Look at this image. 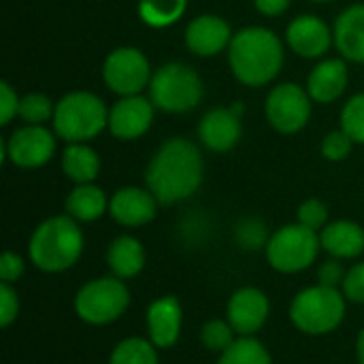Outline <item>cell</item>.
Instances as JSON below:
<instances>
[{
  "mask_svg": "<svg viewBox=\"0 0 364 364\" xmlns=\"http://www.w3.org/2000/svg\"><path fill=\"white\" fill-rule=\"evenodd\" d=\"M335 34L316 15H299L290 21L286 30V41L290 49L301 58H320L328 51Z\"/></svg>",
  "mask_w": 364,
  "mask_h": 364,
  "instance_id": "cell-17",
  "label": "cell"
},
{
  "mask_svg": "<svg viewBox=\"0 0 364 364\" xmlns=\"http://www.w3.org/2000/svg\"><path fill=\"white\" fill-rule=\"evenodd\" d=\"M241 109L239 107H218L205 113L198 124V139L211 151H230L241 139Z\"/></svg>",
  "mask_w": 364,
  "mask_h": 364,
  "instance_id": "cell-16",
  "label": "cell"
},
{
  "mask_svg": "<svg viewBox=\"0 0 364 364\" xmlns=\"http://www.w3.org/2000/svg\"><path fill=\"white\" fill-rule=\"evenodd\" d=\"M322 250L320 235L303 224H288L269 237L264 247L271 269L284 275H294L309 269Z\"/></svg>",
  "mask_w": 364,
  "mask_h": 364,
  "instance_id": "cell-8",
  "label": "cell"
},
{
  "mask_svg": "<svg viewBox=\"0 0 364 364\" xmlns=\"http://www.w3.org/2000/svg\"><path fill=\"white\" fill-rule=\"evenodd\" d=\"M109 126L105 102L92 92H70L55 102L53 130L68 143L92 141Z\"/></svg>",
  "mask_w": 364,
  "mask_h": 364,
  "instance_id": "cell-5",
  "label": "cell"
},
{
  "mask_svg": "<svg viewBox=\"0 0 364 364\" xmlns=\"http://www.w3.org/2000/svg\"><path fill=\"white\" fill-rule=\"evenodd\" d=\"M188 0H141L139 15L151 28H166L183 17Z\"/></svg>",
  "mask_w": 364,
  "mask_h": 364,
  "instance_id": "cell-25",
  "label": "cell"
},
{
  "mask_svg": "<svg viewBox=\"0 0 364 364\" xmlns=\"http://www.w3.org/2000/svg\"><path fill=\"white\" fill-rule=\"evenodd\" d=\"M346 273H348V271L343 269L341 260L331 258V260H326V262L320 264V269H318V284L328 286V288H339V290H341L343 279H346Z\"/></svg>",
  "mask_w": 364,
  "mask_h": 364,
  "instance_id": "cell-36",
  "label": "cell"
},
{
  "mask_svg": "<svg viewBox=\"0 0 364 364\" xmlns=\"http://www.w3.org/2000/svg\"><path fill=\"white\" fill-rule=\"evenodd\" d=\"M102 79L119 96H136L151 81V68L136 47L113 49L102 64Z\"/></svg>",
  "mask_w": 364,
  "mask_h": 364,
  "instance_id": "cell-9",
  "label": "cell"
},
{
  "mask_svg": "<svg viewBox=\"0 0 364 364\" xmlns=\"http://www.w3.org/2000/svg\"><path fill=\"white\" fill-rule=\"evenodd\" d=\"M341 292L346 294V299H348L350 303L364 305V262L354 264V267L346 273Z\"/></svg>",
  "mask_w": 364,
  "mask_h": 364,
  "instance_id": "cell-35",
  "label": "cell"
},
{
  "mask_svg": "<svg viewBox=\"0 0 364 364\" xmlns=\"http://www.w3.org/2000/svg\"><path fill=\"white\" fill-rule=\"evenodd\" d=\"M147 190L160 205H175L190 198L203 183V156L188 139L166 141L145 171Z\"/></svg>",
  "mask_w": 364,
  "mask_h": 364,
  "instance_id": "cell-1",
  "label": "cell"
},
{
  "mask_svg": "<svg viewBox=\"0 0 364 364\" xmlns=\"http://www.w3.org/2000/svg\"><path fill=\"white\" fill-rule=\"evenodd\" d=\"M228 62L241 83L260 87L279 75L284 66V45L269 28H243L228 45Z\"/></svg>",
  "mask_w": 364,
  "mask_h": 364,
  "instance_id": "cell-2",
  "label": "cell"
},
{
  "mask_svg": "<svg viewBox=\"0 0 364 364\" xmlns=\"http://www.w3.org/2000/svg\"><path fill=\"white\" fill-rule=\"evenodd\" d=\"M130 305V290L124 279L109 275L83 284L75 294V314L92 326H107L119 320Z\"/></svg>",
  "mask_w": 364,
  "mask_h": 364,
  "instance_id": "cell-7",
  "label": "cell"
},
{
  "mask_svg": "<svg viewBox=\"0 0 364 364\" xmlns=\"http://www.w3.org/2000/svg\"><path fill=\"white\" fill-rule=\"evenodd\" d=\"M271 303L269 296L260 288H239L228 305H226V320L237 331L239 337H254L269 320Z\"/></svg>",
  "mask_w": 364,
  "mask_h": 364,
  "instance_id": "cell-12",
  "label": "cell"
},
{
  "mask_svg": "<svg viewBox=\"0 0 364 364\" xmlns=\"http://www.w3.org/2000/svg\"><path fill=\"white\" fill-rule=\"evenodd\" d=\"M83 245L85 241L79 222L68 213L53 215L34 228L28 241V256L43 273H64L77 264Z\"/></svg>",
  "mask_w": 364,
  "mask_h": 364,
  "instance_id": "cell-3",
  "label": "cell"
},
{
  "mask_svg": "<svg viewBox=\"0 0 364 364\" xmlns=\"http://www.w3.org/2000/svg\"><path fill=\"white\" fill-rule=\"evenodd\" d=\"M203 98V81L200 75L183 64L168 62L162 64L149 81V100L154 107L166 113H186L198 107Z\"/></svg>",
  "mask_w": 364,
  "mask_h": 364,
  "instance_id": "cell-6",
  "label": "cell"
},
{
  "mask_svg": "<svg viewBox=\"0 0 364 364\" xmlns=\"http://www.w3.org/2000/svg\"><path fill=\"white\" fill-rule=\"evenodd\" d=\"M154 124V102L143 96H124L109 111V130L119 141L143 136Z\"/></svg>",
  "mask_w": 364,
  "mask_h": 364,
  "instance_id": "cell-13",
  "label": "cell"
},
{
  "mask_svg": "<svg viewBox=\"0 0 364 364\" xmlns=\"http://www.w3.org/2000/svg\"><path fill=\"white\" fill-rule=\"evenodd\" d=\"M147 339L158 350L173 348L181 337L183 307L177 296H160L147 307Z\"/></svg>",
  "mask_w": 364,
  "mask_h": 364,
  "instance_id": "cell-14",
  "label": "cell"
},
{
  "mask_svg": "<svg viewBox=\"0 0 364 364\" xmlns=\"http://www.w3.org/2000/svg\"><path fill=\"white\" fill-rule=\"evenodd\" d=\"M53 111L55 107L51 105V100L45 94H26L23 98H19V111L17 115L32 126H43L47 119H53Z\"/></svg>",
  "mask_w": 364,
  "mask_h": 364,
  "instance_id": "cell-29",
  "label": "cell"
},
{
  "mask_svg": "<svg viewBox=\"0 0 364 364\" xmlns=\"http://www.w3.org/2000/svg\"><path fill=\"white\" fill-rule=\"evenodd\" d=\"M55 151L53 134L43 126H23L2 143V158L19 168H38L51 160Z\"/></svg>",
  "mask_w": 364,
  "mask_h": 364,
  "instance_id": "cell-11",
  "label": "cell"
},
{
  "mask_svg": "<svg viewBox=\"0 0 364 364\" xmlns=\"http://www.w3.org/2000/svg\"><path fill=\"white\" fill-rule=\"evenodd\" d=\"M328 222V209L320 198H307L299 207V224L311 228V230H322Z\"/></svg>",
  "mask_w": 364,
  "mask_h": 364,
  "instance_id": "cell-32",
  "label": "cell"
},
{
  "mask_svg": "<svg viewBox=\"0 0 364 364\" xmlns=\"http://www.w3.org/2000/svg\"><path fill=\"white\" fill-rule=\"evenodd\" d=\"M254 4L262 15L275 17V15H282L290 6V0H254Z\"/></svg>",
  "mask_w": 364,
  "mask_h": 364,
  "instance_id": "cell-39",
  "label": "cell"
},
{
  "mask_svg": "<svg viewBox=\"0 0 364 364\" xmlns=\"http://www.w3.org/2000/svg\"><path fill=\"white\" fill-rule=\"evenodd\" d=\"M62 171L77 186L92 183L100 173V158L85 143H70L62 154Z\"/></svg>",
  "mask_w": 364,
  "mask_h": 364,
  "instance_id": "cell-24",
  "label": "cell"
},
{
  "mask_svg": "<svg viewBox=\"0 0 364 364\" xmlns=\"http://www.w3.org/2000/svg\"><path fill=\"white\" fill-rule=\"evenodd\" d=\"M235 237H237V243L243 250H258V247H267V243H269L267 226L260 220H256V218L241 220L237 224Z\"/></svg>",
  "mask_w": 364,
  "mask_h": 364,
  "instance_id": "cell-31",
  "label": "cell"
},
{
  "mask_svg": "<svg viewBox=\"0 0 364 364\" xmlns=\"http://www.w3.org/2000/svg\"><path fill=\"white\" fill-rule=\"evenodd\" d=\"M23 258L15 252H4L0 256V282L4 284H15L23 275Z\"/></svg>",
  "mask_w": 364,
  "mask_h": 364,
  "instance_id": "cell-37",
  "label": "cell"
},
{
  "mask_svg": "<svg viewBox=\"0 0 364 364\" xmlns=\"http://www.w3.org/2000/svg\"><path fill=\"white\" fill-rule=\"evenodd\" d=\"M19 314V296L13 284L0 282V326L9 328Z\"/></svg>",
  "mask_w": 364,
  "mask_h": 364,
  "instance_id": "cell-34",
  "label": "cell"
},
{
  "mask_svg": "<svg viewBox=\"0 0 364 364\" xmlns=\"http://www.w3.org/2000/svg\"><path fill=\"white\" fill-rule=\"evenodd\" d=\"M348 87V66L339 58L320 62L307 77V92L316 102H335Z\"/></svg>",
  "mask_w": 364,
  "mask_h": 364,
  "instance_id": "cell-20",
  "label": "cell"
},
{
  "mask_svg": "<svg viewBox=\"0 0 364 364\" xmlns=\"http://www.w3.org/2000/svg\"><path fill=\"white\" fill-rule=\"evenodd\" d=\"M356 358H358V363L364 364V328L356 339Z\"/></svg>",
  "mask_w": 364,
  "mask_h": 364,
  "instance_id": "cell-40",
  "label": "cell"
},
{
  "mask_svg": "<svg viewBox=\"0 0 364 364\" xmlns=\"http://www.w3.org/2000/svg\"><path fill=\"white\" fill-rule=\"evenodd\" d=\"M335 45L346 60L364 64V4L346 9L335 21Z\"/></svg>",
  "mask_w": 364,
  "mask_h": 364,
  "instance_id": "cell-21",
  "label": "cell"
},
{
  "mask_svg": "<svg viewBox=\"0 0 364 364\" xmlns=\"http://www.w3.org/2000/svg\"><path fill=\"white\" fill-rule=\"evenodd\" d=\"M267 119L282 134L303 130L311 115V96L299 83H282L267 96Z\"/></svg>",
  "mask_w": 364,
  "mask_h": 364,
  "instance_id": "cell-10",
  "label": "cell"
},
{
  "mask_svg": "<svg viewBox=\"0 0 364 364\" xmlns=\"http://www.w3.org/2000/svg\"><path fill=\"white\" fill-rule=\"evenodd\" d=\"M107 264L111 275L119 279H132L145 269L143 243L130 235H119L111 241L107 250Z\"/></svg>",
  "mask_w": 364,
  "mask_h": 364,
  "instance_id": "cell-22",
  "label": "cell"
},
{
  "mask_svg": "<svg viewBox=\"0 0 364 364\" xmlns=\"http://www.w3.org/2000/svg\"><path fill=\"white\" fill-rule=\"evenodd\" d=\"M158 200L147 188H122L117 190L109 200V213L111 218L126 226V228H139L149 222H154L158 213Z\"/></svg>",
  "mask_w": 364,
  "mask_h": 364,
  "instance_id": "cell-15",
  "label": "cell"
},
{
  "mask_svg": "<svg viewBox=\"0 0 364 364\" xmlns=\"http://www.w3.org/2000/svg\"><path fill=\"white\" fill-rule=\"evenodd\" d=\"M346 303L348 299L339 288L318 284L294 296L290 305V320L305 335H328L341 326L346 318Z\"/></svg>",
  "mask_w": 364,
  "mask_h": 364,
  "instance_id": "cell-4",
  "label": "cell"
},
{
  "mask_svg": "<svg viewBox=\"0 0 364 364\" xmlns=\"http://www.w3.org/2000/svg\"><path fill=\"white\" fill-rule=\"evenodd\" d=\"M320 243L322 250L337 260L358 258L364 252V228L350 220L326 224L320 232Z\"/></svg>",
  "mask_w": 364,
  "mask_h": 364,
  "instance_id": "cell-19",
  "label": "cell"
},
{
  "mask_svg": "<svg viewBox=\"0 0 364 364\" xmlns=\"http://www.w3.org/2000/svg\"><path fill=\"white\" fill-rule=\"evenodd\" d=\"M341 130L354 141L364 145V92L346 102L341 111Z\"/></svg>",
  "mask_w": 364,
  "mask_h": 364,
  "instance_id": "cell-30",
  "label": "cell"
},
{
  "mask_svg": "<svg viewBox=\"0 0 364 364\" xmlns=\"http://www.w3.org/2000/svg\"><path fill=\"white\" fill-rule=\"evenodd\" d=\"M235 341H237V331L230 326L228 320L215 318V320L205 322L203 328H200V343H203L207 350L215 352V354H222V352L228 350Z\"/></svg>",
  "mask_w": 364,
  "mask_h": 364,
  "instance_id": "cell-28",
  "label": "cell"
},
{
  "mask_svg": "<svg viewBox=\"0 0 364 364\" xmlns=\"http://www.w3.org/2000/svg\"><path fill=\"white\" fill-rule=\"evenodd\" d=\"M218 364H273L269 350L256 337H239L218 358Z\"/></svg>",
  "mask_w": 364,
  "mask_h": 364,
  "instance_id": "cell-27",
  "label": "cell"
},
{
  "mask_svg": "<svg viewBox=\"0 0 364 364\" xmlns=\"http://www.w3.org/2000/svg\"><path fill=\"white\" fill-rule=\"evenodd\" d=\"M352 147L354 141L343 130H335L322 141V156L331 162H341L352 154Z\"/></svg>",
  "mask_w": 364,
  "mask_h": 364,
  "instance_id": "cell-33",
  "label": "cell"
},
{
  "mask_svg": "<svg viewBox=\"0 0 364 364\" xmlns=\"http://www.w3.org/2000/svg\"><path fill=\"white\" fill-rule=\"evenodd\" d=\"M64 207H66V213L75 218L77 222H96L109 209V200L102 188L94 183H79L66 196Z\"/></svg>",
  "mask_w": 364,
  "mask_h": 364,
  "instance_id": "cell-23",
  "label": "cell"
},
{
  "mask_svg": "<svg viewBox=\"0 0 364 364\" xmlns=\"http://www.w3.org/2000/svg\"><path fill=\"white\" fill-rule=\"evenodd\" d=\"M109 364H160L158 348L149 339L130 337L113 348Z\"/></svg>",
  "mask_w": 364,
  "mask_h": 364,
  "instance_id": "cell-26",
  "label": "cell"
},
{
  "mask_svg": "<svg viewBox=\"0 0 364 364\" xmlns=\"http://www.w3.org/2000/svg\"><path fill=\"white\" fill-rule=\"evenodd\" d=\"M311 2H331V0H311Z\"/></svg>",
  "mask_w": 364,
  "mask_h": 364,
  "instance_id": "cell-41",
  "label": "cell"
},
{
  "mask_svg": "<svg viewBox=\"0 0 364 364\" xmlns=\"http://www.w3.org/2000/svg\"><path fill=\"white\" fill-rule=\"evenodd\" d=\"M0 102H2V119H0V124L6 126L13 119V115H17V111H19V98H17V94L13 92V87L6 81L0 83Z\"/></svg>",
  "mask_w": 364,
  "mask_h": 364,
  "instance_id": "cell-38",
  "label": "cell"
},
{
  "mask_svg": "<svg viewBox=\"0 0 364 364\" xmlns=\"http://www.w3.org/2000/svg\"><path fill=\"white\" fill-rule=\"evenodd\" d=\"M232 41L230 26L218 15H200L188 23L186 45L192 53L211 58L218 55Z\"/></svg>",
  "mask_w": 364,
  "mask_h": 364,
  "instance_id": "cell-18",
  "label": "cell"
}]
</instances>
